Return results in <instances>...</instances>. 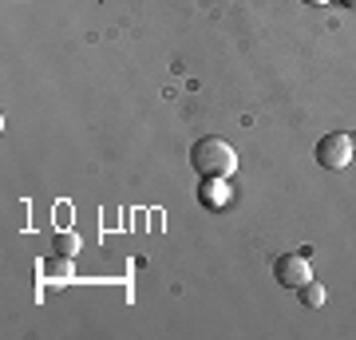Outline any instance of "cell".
I'll use <instances>...</instances> for the list:
<instances>
[{
    "label": "cell",
    "mask_w": 356,
    "mask_h": 340,
    "mask_svg": "<svg viewBox=\"0 0 356 340\" xmlns=\"http://www.w3.org/2000/svg\"><path fill=\"white\" fill-rule=\"evenodd\" d=\"M202 190H206V202H210V206H218V202H222V194H218V190H226V186H222V178H210Z\"/></svg>",
    "instance_id": "cell-7"
},
{
    "label": "cell",
    "mask_w": 356,
    "mask_h": 340,
    "mask_svg": "<svg viewBox=\"0 0 356 340\" xmlns=\"http://www.w3.org/2000/svg\"><path fill=\"white\" fill-rule=\"evenodd\" d=\"M51 253H60V257H76L79 253V234L76 229H60V234L51 238Z\"/></svg>",
    "instance_id": "cell-4"
},
{
    "label": "cell",
    "mask_w": 356,
    "mask_h": 340,
    "mask_svg": "<svg viewBox=\"0 0 356 340\" xmlns=\"http://www.w3.org/2000/svg\"><path fill=\"white\" fill-rule=\"evenodd\" d=\"M273 281L281 289H301L305 281H313V269H309V257L301 250L297 253H281L273 261Z\"/></svg>",
    "instance_id": "cell-2"
},
{
    "label": "cell",
    "mask_w": 356,
    "mask_h": 340,
    "mask_svg": "<svg viewBox=\"0 0 356 340\" xmlns=\"http://www.w3.org/2000/svg\"><path fill=\"white\" fill-rule=\"evenodd\" d=\"M353 151H356V131H353Z\"/></svg>",
    "instance_id": "cell-10"
},
{
    "label": "cell",
    "mask_w": 356,
    "mask_h": 340,
    "mask_svg": "<svg viewBox=\"0 0 356 340\" xmlns=\"http://www.w3.org/2000/svg\"><path fill=\"white\" fill-rule=\"evenodd\" d=\"M191 166L202 178H229L234 170H238V151H234L226 139L206 135V139H198L191 147Z\"/></svg>",
    "instance_id": "cell-1"
},
{
    "label": "cell",
    "mask_w": 356,
    "mask_h": 340,
    "mask_svg": "<svg viewBox=\"0 0 356 340\" xmlns=\"http://www.w3.org/2000/svg\"><path fill=\"white\" fill-rule=\"evenodd\" d=\"M353 159H356L353 135H325V139L317 143V163L325 166V170H344Z\"/></svg>",
    "instance_id": "cell-3"
},
{
    "label": "cell",
    "mask_w": 356,
    "mask_h": 340,
    "mask_svg": "<svg viewBox=\"0 0 356 340\" xmlns=\"http://www.w3.org/2000/svg\"><path fill=\"white\" fill-rule=\"evenodd\" d=\"M305 4H313V8H321V4H329V0H305Z\"/></svg>",
    "instance_id": "cell-8"
},
{
    "label": "cell",
    "mask_w": 356,
    "mask_h": 340,
    "mask_svg": "<svg viewBox=\"0 0 356 340\" xmlns=\"http://www.w3.org/2000/svg\"><path fill=\"white\" fill-rule=\"evenodd\" d=\"M344 4H348V8H356V0H344Z\"/></svg>",
    "instance_id": "cell-9"
},
{
    "label": "cell",
    "mask_w": 356,
    "mask_h": 340,
    "mask_svg": "<svg viewBox=\"0 0 356 340\" xmlns=\"http://www.w3.org/2000/svg\"><path fill=\"white\" fill-rule=\"evenodd\" d=\"M297 297H301V305H309V309H321V305L329 301V289L317 285V281H305V285L297 289Z\"/></svg>",
    "instance_id": "cell-5"
},
{
    "label": "cell",
    "mask_w": 356,
    "mask_h": 340,
    "mask_svg": "<svg viewBox=\"0 0 356 340\" xmlns=\"http://www.w3.org/2000/svg\"><path fill=\"white\" fill-rule=\"evenodd\" d=\"M72 261H76V257H60V253H51L48 261H44V273H48L51 281H67L72 277Z\"/></svg>",
    "instance_id": "cell-6"
}]
</instances>
